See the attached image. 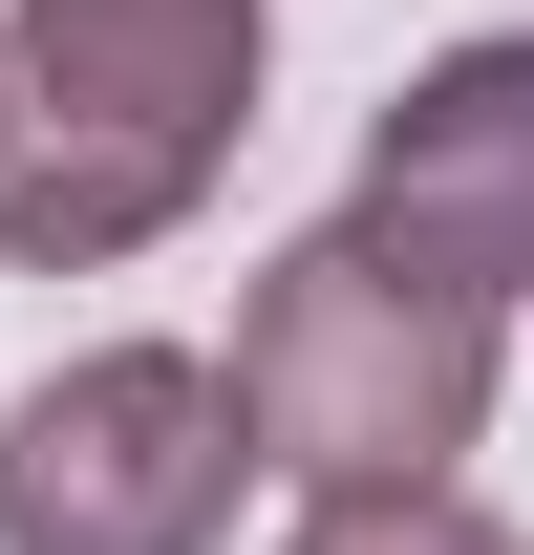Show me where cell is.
Segmentation results:
<instances>
[{
	"label": "cell",
	"instance_id": "1",
	"mask_svg": "<svg viewBox=\"0 0 534 555\" xmlns=\"http://www.w3.org/2000/svg\"><path fill=\"white\" fill-rule=\"evenodd\" d=\"M257 0H0V257L107 278L236 171Z\"/></svg>",
	"mask_w": 534,
	"mask_h": 555
},
{
	"label": "cell",
	"instance_id": "2",
	"mask_svg": "<svg viewBox=\"0 0 534 555\" xmlns=\"http://www.w3.org/2000/svg\"><path fill=\"white\" fill-rule=\"evenodd\" d=\"M492 427V321L449 278L364 257V235H300L236 299V449L300 491H449V449Z\"/></svg>",
	"mask_w": 534,
	"mask_h": 555
},
{
	"label": "cell",
	"instance_id": "3",
	"mask_svg": "<svg viewBox=\"0 0 534 555\" xmlns=\"http://www.w3.org/2000/svg\"><path fill=\"white\" fill-rule=\"evenodd\" d=\"M236 385L171 343H107L65 385H22L0 427V555H214L236 534Z\"/></svg>",
	"mask_w": 534,
	"mask_h": 555
},
{
	"label": "cell",
	"instance_id": "4",
	"mask_svg": "<svg viewBox=\"0 0 534 555\" xmlns=\"http://www.w3.org/2000/svg\"><path fill=\"white\" fill-rule=\"evenodd\" d=\"M364 257L449 278L470 321L534 299V43H449V65L406 86L385 129H364V214H342Z\"/></svg>",
	"mask_w": 534,
	"mask_h": 555
},
{
	"label": "cell",
	"instance_id": "5",
	"mask_svg": "<svg viewBox=\"0 0 534 555\" xmlns=\"http://www.w3.org/2000/svg\"><path fill=\"white\" fill-rule=\"evenodd\" d=\"M278 555H513V534H492L470 491H321Z\"/></svg>",
	"mask_w": 534,
	"mask_h": 555
}]
</instances>
